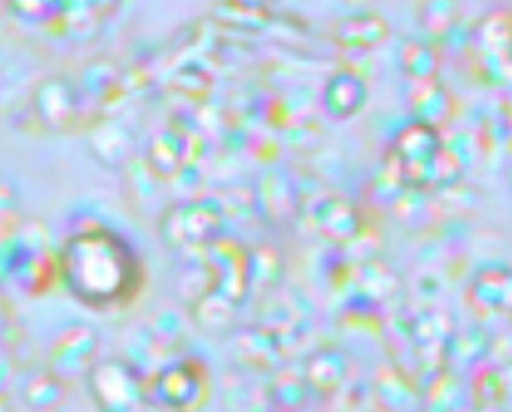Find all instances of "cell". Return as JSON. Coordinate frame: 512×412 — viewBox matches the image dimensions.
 Returning <instances> with one entry per match:
<instances>
[{"label": "cell", "instance_id": "6da1fadb", "mask_svg": "<svg viewBox=\"0 0 512 412\" xmlns=\"http://www.w3.org/2000/svg\"><path fill=\"white\" fill-rule=\"evenodd\" d=\"M60 269L82 301L108 305L131 293L138 267L127 244L115 234L93 229L73 236L62 251Z\"/></svg>", "mask_w": 512, "mask_h": 412}, {"label": "cell", "instance_id": "7a4b0ae2", "mask_svg": "<svg viewBox=\"0 0 512 412\" xmlns=\"http://www.w3.org/2000/svg\"><path fill=\"white\" fill-rule=\"evenodd\" d=\"M198 253L206 281L195 299L194 314L202 326L221 329L249 294L248 251L221 237Z\"/></svg>", "mask_w": 512, "mask_h": 412}, {"label": "cell", "instance_id": "3957f363", "mask_svg": "<svg viewBox=\"0 0 512 412\" xmlns=\"http://www.w3.org/2000/svg\"><path fill=\"white\" fill-rule=\"evenodd\" d=\"M441 145L438 129L414 120L396 132L385 162L406 188L424 193L442 191Z\"/></svg>", "mask_w": 512, "mask_h": 412}, {"label": "cell", "instance_id": "277c9868", "mask_svg": "<svg viewBox=\"0 0 512 412\" xmlns=\"http://www.w3.org/2000/svg\"><path fill=\"white\" fill-rule=\"evenodd\" d=\"M511 15L497 9L482 16L471 28L467 59L476 81L491 89L508 85L512 76Z\"/></svg>", "mask_w": 512, "mask_h": 412}, {"label": "cell", "instance_id": "5b68a950", "mask_svg": "<svg viewBox=\"0 0 512 412\" xmlns=\"http://www.w3.org/2000/svg\"><path fill=\"white\" fill-rule=\"evenodd\" d=\"M56 261L42 230L28 228L0 245V277L27 293H38L53 280Z\"/></svg>", "mask_w": 512, "mask_h": 412}, {"label": "cell", "instance_id": "8992f818", "mask_svg": "<svg viewBox=\"0 0 512 412\" xmlns=\"http://www.w3.org/2000/svg\"><path fill=\"white\" fill-rule=\"evenodd\" d=\"M224 214L212 200H197L170 209L159 226L166 246L179 251H198L222 237Z\"/></svg>", "mask_w": 512, "mask_h": 412}, {"label": "cell", "instance_id": "52a82bcc", "mask_svg": "<svg viewBox=\"0 0 512 412\" xmlns=\"http://www.w3.org/2000/svg\"><path fill=\"white\" fill-rule=\"evenodd\" d=\"M87 377L91 394L103 410L131 411L146 399L138 370L125 361L108 359L95 363Z\"/></svg>", "mask_w": 512, "mask_h": 412}, {"label": "cell", "instance_id": "ba28073f", "mask_svg": "<svg viewBox=\"0 0 512 412\" xmlns=\"http://www.w3.org/2000/svg\"><path fill=\"white\" fill-rule=\"evenodd\" d=\"M146 388V399L173 410H192L206 398V372L196 361L183 360L160 369Z\"/></svg>", "mask_w": 512, "mask_h": 412}, {"label": "cell", "instance_id": "9c48e42d", "mask_svg": "<svg viewBox=\"0 0 512 412\" xmlns=\"http://www.w3.org/2000/svg\"><path fill=\"white\" fill-rule=\"evenodd\" d=\"M99 339L87 324L74 323L54 338L49 352V372L64 384L87 376L95 364Z\"/></svg>", "mask_w": 512, "mask_h": 412}, {"label": "cell", "instance_id": "30bf717a", "mask_svg": "<svg viewBox=\"0 0 512 412\" xmlns=\"http://www.w3.org/2000/svg\"><path fill=\"white\" fill-rule=\"evenodd\" d=\"M30 106L36 121L45 130L65 133L77 118L78 94L70 80L62 75H50L34 86Z\"/></svg>", "mask_w": 512, "mask_h": 412}, {"label": "cell", "instance_id": "8fae6325", "mask_svg": "<svg viewBox=\"0 0 512 412\" xmlns=\"http://www.w3.org/2000/svg\"><path fill=\"white\" fill-rule=\"evenodd\" d=\"M511 273L504 264L482 266L469 282L465 298L470 310L481 319H491L511 307Z\"/></svg>", "mask_w": 512, "mask_h": 412}, {"label": "cell", "instance_id": "7c38bea8", "mask_svg": "<svg viewBox=\"0 0 512 412\" xmlns=\"http://www.w3.org/2000/svg\"><path fill=\"white\" fill-rule=\"evenodd\" d=\"M310 227L322 238L337 244H349L361 231V219L354 204L336 194L316 199L307 212Z\"/></svg>", "mask_w": 512, "mask_h": 412}, {"label": "cell", "instance_id": "4fadbf2b", "mask_svg": "<svg viewBox=\"0 0 512 412\" xmlns=\"http://www.w3.org/2000/svg\"><path fill=\"white\" fill-rule=\"evenodd\" d=\"M231 350L240 365L255 371L271 370L289 355L275 331L261 321L240 329Z\"/></svg>", "mask_w": 512, "mask_h": 412}, {"label": "cell", "instance_id": "5bb4252c", "mask_svg": "<svg viewBox=\"0 0 512 412\" xmlns=\"http://www.w3.org/2000/svg\"><path fill=\"white\" fill-rule=\"evenodd\" d=\"M391 28L376 13H357L338 20L331 29L335 46L346 52H366L383 45Z\"/></svg>", "mask_w": 512, "mask_h": 412}, {"label": "cell", "instance_id": "9a60e30c", "mask_svg": "<svg viewBox=\"0 0 512 412\" xmlns=\"http://www.w3.org/2000/svg\"><path fill=\"white\" fill-rule=\"evenodd\" d=\"M366 100L367 87L362 78L352 71H342L326 82L320 104L328 119L341 122L358 114Z\"/></svg>", "mask_w": 512, "mask_h": 412}, {"label": "cell", "instance_id": "2e32d148", "mask_svg": "<svg viewBox=\"0 0 512 412\" xmlns=\"http://www.w3.org/2000/svg\"><path fill=\"white\" fill-rule=\"evenodd\" d=\"M408 105L414 120L438 130L452 119L456 109L453 95L437 78L412 82Z\"/></svg>", "mask_w": 512, "mask_h": 412}, {"label": "cell", "instance_id": "e0dca14e", "mask_svg": "<svg viewBox=\"0 0 512 412\" xmlns=\"http://www.w3.org/2000/svg\"><path fill=\"white\" fill-rule=\"evenodd\" d=\"M350 367V360L342 350L326 346L309 356L304 378L307 384L319 393L332 394L346 383Z\"/></svg>", "mask_w": 512, "mask_h": 412}, {"label": "cell", "instance_id": "ac0fdd59", "mask_svg": "<svg viewBox=\"0 0 512 412\" xmlns=\"http://www.w3.org/2000/svg\"><path fill=\"white\" fill-rule=\"evenodd\" d=\"M352 295L382 304L394 294L397 279L392 270L382 262L366 260L350 271Z\"/></svg>", "mask_w": 512, "mask_h": 412}, {"label": "cell", "instance_id": "d6986e66", "mask_svg": "<svg viewBox=\"0 0 512 412\" xmlns=\"http://www.w3.org/2000/svg\"><path fill=\"white\" fill-rule=\"evenodd\" d=\"M184 332V325L178 314L171 310H162L147 322L144 343L152 354L165 357L181 346Z\"/></svg>", "mask_w": 512, "mask_h": 412}, {"label": "cell", "instance_id": "ffe728a7", "mask_svg": "<svg viewBox=\"0 0 512 412\" xmlns=\"http://www.w3.org/2000/svg\"><path fill=\"white\" fill-rule=\"evenodd\" d=\"M471 392L480 407H498L507 394L504 370L496 363L477 361L471 377Z\"/></svg>", "mask_w": 512, "mask_h": 412}, {"label": "cell", "instance_id": "44dd1931", "mask_svg": "<svg viewBox=\"0 0 512 412\" xmlns=\"http://www.w3.org/2000/svg\"><path fill=\"white\" fill-rule=\"evenodd\" d=\"M488 346L486 332L478 326H464L449 333L442 354L454 364H470L481 360Z\"/></svg>", "mask_w": 512, "mask_h": 412}, {"label": "cell", "instance_id": "7402d4cb", "mask_svg": "<svg viewBox=\"0 0 512 412\" xmlns=\"http://www.w3.org/2000/svg\"><path fill=\"white\" fill-rule=\"evenodd\" d=\"M399 63L412 82L436 79L440 57L430 45L419 41L405 42L399 50Z\"/></svg>", "mask_w": 512, "mask_h": 412}, {"label": "cell", "instance_id": "603a6c76", "mask_svg": "<svg viewBox=\"0 0 512 412\" xmlns=\"http://www.w3.org/2000/svg\"><path fill=\"white\" fill-rule=\"evenodd\" d=\"M267 397L275 408L282 411H295L307 402L308 384L305 378L296 373L282 371L271 380Z\"/></svg>", "mask_w": 512, "mask_h": 412}, {"label": "cell", "instance_id": "cb8c5ba5", "mask_svg": "<svg viewBox=\"0 0 512 412\" xmlns=\"http://www.w3.org/2000/svg\"><path fill=\"white\" fill-rule=\"evenodd\" d=\"M461 15L459 0H422L418 19L423 30L433 36H444L457 25Z\"/></svg>", "mask_w": 512, "mask_h": 412}, {"label": "cell", "instance_id": "d4e9b609", "mask_svg": "<svg viewBox=\"0 0 512 412\" xmlns=\"http://www.w3.org/2000/svg\"><path fill=\"white\" fill-rule=\"evenodd\" d=\"M375 399L389 410L408 407L413 401V390L408 381L395 369L381 368L374 378Z\"/></svg>", "mask_w": 512, "mask_h": 412}, {"label": "cell", "instance_id": "484cf974", "mask_svg": "<svg viewBox=\"0 0 512 412\" xmlns=\"http://www.w3.org/2000/svg\"><path fill=\"white\" fill-rule=\"evenodd\" d=\"M281 261L276 251L268 246L248 251L249 293L273 288L280 279Z\"/></svg>", "mask_w": 512, "mask_h": 412}, {"label": "cell", "instance_id": "4316f807", "mask_svg": "<svg viewBox=\"0 0 512 412\" xmlns=\"http://www.w3.org/2000/svg\"><path fill=\"white\" fill-rule=\"evenodd\" d=\"M257 211L270 225L284 224L294 211V197L289 185L283 181L272 187L263 188L258 193Z\"/></svg>", "mask_w": 512, "mask_h": 412}, {"label": "cell", "instance_id": "83f0119b", "mask_svg": "<svg viewBox=\"0 0 512 412\" xmlns=\"http://www.w3.org/2000/svg\"><path fill=\"white\" fill-rule=\"evenodd\" d=\"M24 398L33 409H53L64 398V383L50 372L35 375L25 386Z\"/></svg>", "mask_w": 512, "mask_h": 412}, {"label": "cell", "instance_id": "f1b7e54d", "mask_svg": "<svg viewBox=\"0 0 512 412\" xmlns=\"http://www.w3.org/2000/svg\"><path fill=\"white\" fill-rule=\"evenodd\" d=\"M430 385L428 401L431 409L451 410L461 407L466 400L462 383L453 376L440 375Z\"/></svg>", "mask_w": 512, "mask_h": 412}, {"label": "cell", "instance_id": "f546056e", "mask_svg": "<svg viewBox=\"0 0 512 412\" xmlns=\"http://www.w3.org/2000/svg\"><path fill=\"white\" fill-rule=\"evenodd\" d=\"M11 11L30 23H49L59 17L57 0H9Z\"/></svg>", "mask_w": 512, "mask_h": 412}, {"label": "cell", "instance_id": "4dcf8cb0", "mask_svg": "<svg viewBox=\"0 0 512 412\" xmlns=\"http://www.w3.org/2000/svg\"><path fill=\"white\" fill-rule=\"evenodd\" d=\"M17 207L15 188L4 179H0V224L9 221Z\"/></svg>", "mask_w": 512, "mask_h": 412}, {"label": "cell", "instance_id": "1f68e13d", "mask_svg": "<svg viewBox=\"0 0 512 412\" xmlns=\"http://www.w3.org/2000/svg\"><path fill=\"white\" fill-rule=\"evenodd\" d=\"M10 378L11 373L9 365L5 361L0 360V398L7 390Z\"/></svg>", "mask_w": 512, "mask_h": 412}, {"label": "cell", "instance_id": "d6a6232c", "mask_svg": "<svg viewBox=\"0 0 512 412\" xmlns=\"http://www.w3.org/2000/svg\"><path fill=\"white\" fill-rule=\"evenodd\" d=\"M235 1L254 6V5H261L269 0H235Z\"/></svg>", "mask_w": 512, "mask_h": 412}]
</instances>
